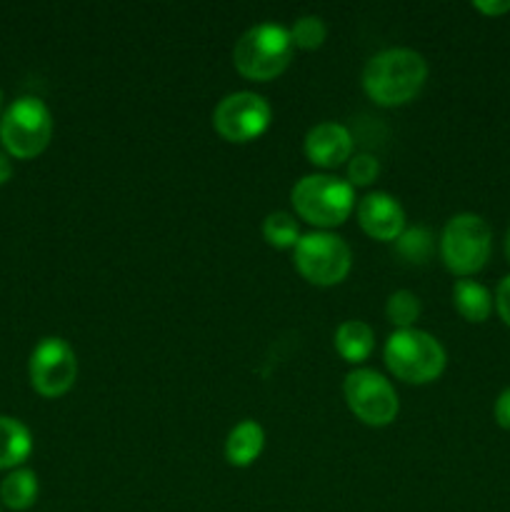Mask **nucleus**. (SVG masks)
Masks as SVG:
<instances>
[{
  "mask_svg": "<svg viewBox=\"0 0 510 512\" xmlns=\"http://www.w3.org/2000/svg\"><path fill=\"white\" fill-rule=\"evenodd\" d=\"M393 253L408 265H425L435 253V235L425 225L405 228L393 243Z\"/></svg>",
  "mask_w": 510,
  "mask_h": 512,
  "instance_id": "18",
  "label": "nucleus"
},
{
  "mask_svg": "<svg viewBox=\"0 0 510 512\" xmlns=\"http://www.w3.org/2000/svg\"><path fill=\"white\" fill-rule=\"evenodd\" d=\"M505 253H508V260H510V228H508V235H505Z\"/></svg>",
  "mask_w": 510,
  "mask_h": 512,
  "instance_id": "27",
  "label": "nucleus"
},
{
  "mask_svg": "<svg viewBox=\"0 0 510 512\" xmlns=\"http://www.w3.org/2000/svg\"><path fill=\"white\" fill-rule=\"evenodd\" d=\"M355 140L345 125L335 123V120H325V123L313 125L305 133V158L313 163L315 168L335 170L338 165L348 163L353 158Z\"/></svg>",
  "mask_w": 510,
  "mask_h": 512,
  "instance_id": "12",
  "label": "nucleus"
},
{
  "mask_svg": "<svg viewBox=\"0 0 510 512\" xmlns=\"http://www.w3.org/2000/svg\"><path fill=\"white\" fill-rule=\"evenodd\" d=\"M53 140V115L35 95H20L0 118V143L15 160H33L45 153Z\"/></svg>",
  "mask_w": 510,
  "mask_h": 512,
  "instance_id": "5",
  "label": "nucleus"
},
{
  "mask_svg": "<svg viewBox=\"0 0 510 512\" xmlns=\"http://www.w3.org/2000/svg\"><path fill=\"white\" fill-rule=\"evenodd\" d=\"M420 313H423V303L410 290H395V293H390L388 303H385V315H388L390 325L395 330L415 328V323L420 320Z\"/></svg>",
  "mask_w": 510,
  "mask_h": 512,
  "instance_id": "20",
  "label": "nucleus"
},
{
  "mask_svg": "<svg viewBox=\"0 0 510 512\" xmlns=\"http://www.w3.org/2000/svg\"><path fill=\"white\" fill-rule=\"evenodd\" d=\"M495 310H498L500 320L510 328V275L500 280L498 293H495Z\"/></svg>",
  "mask_w": 510,
  "mask_h": 512,
  "instance_id": "23",
  "label": "nucleus"
},
{
  "mask_svg": "<svg viewBox=\"0 0 510 512\" xmlns=\"http://www.w3.org/2000/svg\"><path fill=\"white\" fill-rule=\"evenodd\" d=\"M428 80V63L413 48L375 53L363 68V90L380 108H400L420 95Z\"/></svg>",
  "mask_w": 510,
  "mask_h": 512,
  "instance_id": "1",
  "label": "nucleus"
},
{
  "mask_svg": "<svg viewBox=\"0 0 510 512\" xmlns=\"http://www.w3.org/2000/svg\"><path fill=\"white\" fill-rule=\"evenodd\" d=\"M0 118H3V90H0Z\"/></svg>",
  "mask_w": 510,
  "mask_h": 512,
  "instance_id": "28",
  "label": "nucleus"
},
{
  "mask_svg": "<svg viewBox=\"0 0 510 512\" xmlns=\"http://www.w3.org/2000/svg\"><path fill=\"white\" fill-rule=\"evenodd\" d=\"M453 305L458 310V315L468 323H485L493 313V295L485 285H480L478 280L460 278L453 285Z\"/></svg>",
  "mask_w": 510,
  "mask_h": 512,
  "instance_id": "16",
  "label": "nucleus"
},
{
  "mask_svg": "<svg viewBox=\"0 0 510 512\" xmlns=\"http://www.w3.org/2000/svg\"><path fill=\"white\" fill-rule=\"evenodd\" d=\"M290 40L293 48L300 50H318L328 38V25L318 15H300L293 25H290Z\"/></svg>",
  "mask_w": 510,
  "mask_h": 512,
  "instance_id": "21",
  "label": "nucleus"
},
{
  "mask_svg": "<svg viewBox=\"0 0 510 512\" xmlns=\"http://www.w3.org/2000/svg\"><path fill=\"white\" fill-rule=\"evenodd\" d=\"M293 40L278 23H258L245 30L233 48V65L243 78L270 83L293 63Z\"/></svg>",
  "mask_w": 510,
  "mask_h": 512,
  "instance_id": "2",
  "label": "nucleus"
},
{
  "mask_svg": "<svg viewBox=\"0 0 510 512\" xmlns=\"http://www.w3.org/2000/svg\"><path fill=\"white\" fill-rule=\"evenodd\" d=\"M390 375L408 385L435 383L445 373L448 355L440 340L425 330H393L383 350Z\"/></svg>",
  "mask_w": 510,
  "mask_h": 512,
  "instance_id": "4",
  "label": "nucleus"
},
{
  "mask_svg": "<svg viewBox=\"0 0 510 512\" xmlns=\"http://www.w3.org/2000/svg\"><path fill=\"white\" fill-rule=\"evenodd\" d=\"M263 238L275 250H295V245H298L303 235H300V225L295 215L275 210V213H270L263 220Z\"/></svg>",
  "mask_w": 510,
  "mask_h": 512,
  "instance_id": "19",
  "label": "nucleus"
},
{
  "mask_svg": "<svg viewBox=\"0 0 510 512\" xmlns=\"http://www.w3.org/2000/svg\"><path fill=\"white\" fill-rule=\"evenodd\" d=\"M335 350L350 365H360L373 355L375 330L365 320H343L335 330Z\"/></svg>",
  "mask_w": 510,
  "mask_h": 512,
  "instance_id": "14",
  "label": "nucleus"
},
{
  "mask_svg": "<svg viewBox=\"0 0 510 512\" xmlns=\"http://www.w3.org/2000/svg\"><path fill=\"white\" fill-rule=\"evenodd\" d=\"M440 258L458 278H470L488 265L493 250L490 225L475 213H458L440 233Z\"/></svg>",
  "mask_w": 510,
  "mask_h": 512,
  "instance_id": "6",
  "label": "nucleus"
},
{
  "mask_svg": "<svg viewBox=\"0 0 510 512\" xmlns=\"http://www.w3.org/2000/svg\"><path fill=\"white\" fill-rule=\"evenodd\" d=\"M473 8L488 18H500V15L510 13V0H495V3L493 0H478V3H473Z\"/></svg>",
  "mask_w": 510,
  "mask_h": 512,
  "instance_id": "24",
  "label": "nucleus"
},
{
  "mask_svg": "<svg viewBox=\"0 0 510 512\" xmlns=\"http://www.w3.org/2000/svg\"><path fill=\"white\" fill-rule=\"evenodd\" d=\"M355 215L368 238L380 243H395L408 225H405V210L395 195L375 190L355 205Z\"/></svg>",
  "mask_w": 510,
  "mask_h": 512,
  "instance_id": "11",
  "label": "nucleus"
},
{
  "mask_svg": "<svg viewBox=\"0 0 510 512\" xmlns=\"http://www.w3.org/2000/svg\"><path fill=\"white\" fill-rule=\"evenodd\" d=\"M10 178H13V160L5 150H0V185L8 183Z\"/></svg>",
  "mask_w": 510,
  "mask_h": 512,
  "instance_id": "26",
  "label": "nucleus"
},
{
  "mask_svg": "<svg viewBox=\"0 0 510 512\" xmlns=\"http://www.w3.org/2000/svg\"><path fill=\"white\" fill-rule=\"evenodd\" d=\"M265 448V430L255 420H243L225 438V460L233 468H250Z\"/></svg>",
  "mask_w": 510,
  "mask_h": 512,
  "instance_id": "13",
  "label": "nucleus"
},
{
  "mask_svg": "<svg viewBox=\"0 0 510 512\" xmlns=\"http://www.w3.org/2000/svg\"><path fill=\"white\" fill-rule=\"evenodd\" d=\"M40 483L38 475L30 468H15L5 475V480L0 483V503L13 512L30 510L38 500Z\"/></svg>",
  "mask_w": 510,
  "mask_h": 512,
  "instance_id": "17",
  "label": "nucleus"
},
{
  "mask_svg": "<svg viewBox=\"0 0 510 512\" xmlns=\"http://www.w3.org/2000/svg\"><path fill=\"white\" fill-rule=\"evenodd\" d=\"M295 215L318 230L343 225L355 210V188L335 175H305L290 190Z\"/></svg>",
  "mask_w": 510,
  "mask_h": 512,
  "instance_id": "3",
  "label": "nucleus"
},
{
  "mask_svg": "<svg viewBox=\"0 0 510 512\" xmlns=\"http://www.w3.org/2000/svg\"><path fill=\"white\" fill-rule=\"evenodd\" d=\"M273 120V108L268 100L250 90H238L230 93L215 105L213 110V128L228 143H253Z\"/></svg>",
  "mask_w": 510,
  "mask_h": 512,
  "instance_id": "9",
  "label": "nucleus"
},
{
  "mask_svg": "<svg viewBox=\"0 0 510 512\" xmlns=\"http://www.w3.org/2000/svg\"><path fill=\"white\" fill-rule=\"evenodd\" d=\"M30 385L43 398H63L78 380V358L68 340L50 335L33 348L28 360Z\"/></svg>",
  "mask_w": 510,
  "mask_h": 512,
  "instance_id": "10",
  "label": "nucleus"
},
{
  "mask_svg": "<svg viewBox=\"0 0 510 512\" xmlns=\"http://www.w3.org/2000/svg\"><path fill=\"white\" fill-rule=\"evenodd\" d=\"M33 453V435L18 418L0 415V470L23 468Z\"/></svg>",
  "mask_w": 510,
  "mask_h": 512,
  "instance_id": "15",
  "label": "nucleus"
},
{
  "mask_svg": "<svg viewBox=\"0 0 510 512\" xmlns=\"http://www.w3.org/2000/svg\"><path fill=\"white\" fill-rule=\"evenodd\" d=\"M343 395L350 413L368 428H388L400 413V400L393 383L378 370H350L343 380Z\"/></svg>",
  "mask_w": 510,
  "mask_h": 512,
  "instance_id": "8",
  "label": "nucleus"
},
{
  "mask_svg": "<svg viewBox=\"0 0 510 512\" xmlns=\"http://www.w3.org/2000/svg\"><path fill=\"white\" fill-rule=\"evenodd\" d=\"M378 175L380 163L375 160V155L360 153L348 160V178L345 180H348L353 188H368V185H373L375 180H378Z\"/></svg>",
  "mask_w": 510,
  "mask_h": 512,
  "instance_id": "22",
  "label": "nucleus"
},
{
  "mask_svg": "<svg viewBox=\"0 0 510 512\" xmlns=\"http://www.w3.org/2000/svg\"><path fill=\"white\" fill-rule=\"evenodd\" d=\"M293 265L303 280L318 288H333L348 278L353 268L350 245L330 230L303 235L293 250Z\"/></svg>",
  "mask_w": 510,
  "mask_h": 512,
  "instance_id": "7",
  "label": "nucleus"
},
{
  "mask_svg": "<svg viewBox=\"0 0 510 512\" xmlns=\"http://www.w3.org/2000/svg\"><path fill=\"white\" fill-rule=\"evenodd\" d=\"M0 512H3V510H0Z\"/></svg>",
  "mask_w": 510,
  "mask_h": 512,
  "instance_id": "29",
  "label": "nucleus"
},
{
  "mask_svg": "<svg viewBox=\"0 0 510 512\" xmlns=\"http://www.w3.org/2000/svg\"><path fill=\"white\" fill-rule=\"evenodd\" d=\"M495 423L503 430H510V388L503 390L495 400Z\"/></svg>",
  "mask_w": 510,
  "mask_h": 512,
  "instance_id": "25",
  "label": "nucleus"
}]
</instances>
